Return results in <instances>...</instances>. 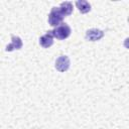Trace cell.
Listing matches in <instances>:
<instances>
[{
	"label": "cell",
	"instance_id": "6",
	"mask_svg": "<svg viewBox=\"0 0 129 129\" xmlns=\"http://www.w3.org/2000/svg\"><path fill=\"white\" fill-rule=\"evenodd\" d=\"M22 40L19 36H15V35H11V43L8 44L5 48L6 51H12L14 49H20L22 47Z\"/></svg>",
	"mask_w": 129,
	"mask_h": 129
},
{
	"label": "cell",
	"instance_id": "3",
	"mask_svg": "<svg viewBox=\"0 0 129 129\" xmlns=\"http://www.w3.org/2000/svg\"><path fill=\"white\" fill-rule=\"evenodd\" d=\"M70 58L67 55H60L55 60V69L60 73L67 72L70 68Z\"/></svg>",
	"mask_w": 129,
	"mask_h": 129
},
{
	"label": "cell",
	"instance_id": "4",
	"mask_svg": "<svg viewBox=\"0 0 129 129\" xmlns=\"http://www.w3.org/2000/svg\"><path fill=\"white\" fill-rule=\"evenodd\" d=\"M103 36H104V32L98 28H92L86 32V38L90 41H97L101 39Z\"/></svg>",
	"mask_w": 129,
	"mask_h": 129
},
{
	"label": "cell",
	"instance_id": "8",
	"mask_svg": "<svg viewBox=\"0 0 129 129\" xmlns=\"http://www.w3.org/2000/svg\"><path fill=\"white\" fill-rule=\"evenodd\" d=\"M58 8H59V11L61 12V14L63 15V17L71 15L73 12V4H72V2H69V1L62 2Z\"/></svg>",
	"mask_w": 129,
	"mask_h": 129
},
{
	"label": "cell",
	"instance_id": "5",
	"mask_svg": "<svg viewBox=\"0 0 129 129\" xmlns=\"http://www.w3.org/2000/svg\"><path fill=\"white\" fill-rule=\"evenodd\" d=\"M53 34H52V31L51 30H48L44 35H42L40 38H39V43L42 47L44 48H48L50 47L52 44H53Z\"/></svg>",
	"mask_w": 129,
	"mask_h": 129
},
{
	"label": "cell",
	"instance_id": "2",
	"mask_svg": "<svg viewBox=\"0 0 129 129\" xmlns=\"http://www.w3.org/2000/svg\"><path fill=\"white\" fill-rule=\"evenodd\" d=\"M63 20V15L61 14V12L59 11L58 7H52L49 14H48V23L49 25L56 27L59 24L62 23Z\"/></svg>",
	"mask_w": 129,
	"mask_h": 129
},
{
	"label": "cell",
	"instance_id": "1",
	"mask_svg": "<svg viewBox=\"0 0 129 129\" xmlns=\"http://www.w3.org/2000/svg\"><path fill=\"white\" fill-rule=\"evenodd\" d=\"M52 31V34H53V37H55L56 39H59V40H62V39H66L68 38L70 35H71V27L67 24V23H61L59 24L58 26H56Z\"/></svg>",
	"mask_w": 129,
	"mask_h": 129
},
{
	"label": "cell",
	"instance_id": "7",
	"mask_svg": "<svg viewBox=\"0 0 129 129\" xmlns=\"http://www.w3.org/2000/svg\"><path fill=\"white\" fill-rule=\"evenodd\" d=\"M76 6L79 9V11L81 13H83V14H86V13L90 12V10H91V4L88 1H86V0H79V1H77L76 2Z\"/></svg>",
	"mask_w": 129,
	"mask_h": 129
}]
</instances>
